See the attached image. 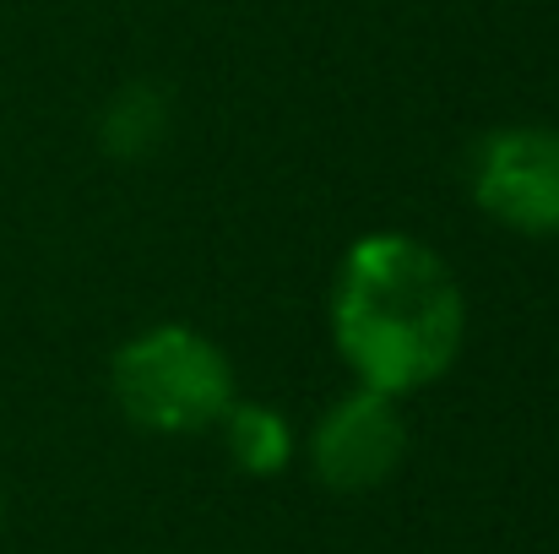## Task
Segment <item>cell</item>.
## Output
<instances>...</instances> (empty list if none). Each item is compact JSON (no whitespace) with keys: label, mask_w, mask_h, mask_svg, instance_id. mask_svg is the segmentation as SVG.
<instances>
[{"label":"cell","mask_w":559,"mask_h":554,"mask_svg":"<svg viewBox=\"0 0 559 554\" xmlns=\"http://www.w3.org/2000/svg\"><path fill=\"white\" fill-rule=\"evenodd\" d=\"M467 332L462 283L435 245L370 234L348 250L332 288V338L359 386L402 397L456 365Z\"/></svg>","instance_id":"1"},{"label":"cell","mask_w":559,"mask_h":554,"mask_svg":"<svg viewBox=\"0 0 559 554\" xmlns=\"http://www.w3.org/2000/svg\"><path fill=\"white\" fill-rule=\"evenodd\" d=\"M115 402L153 435H195L234 402V369L195 327H153L115 354Z\"/></svg>","instance_id":"2"},{"label":"cell","mask_w":559,"mask_h":554,"mask_svg":"<svg viewBox=\"0 0 559 554\" xmlns=\"http://www.w3.org/2000/svg\"><path fill=\"white\" fill-rule=\"evenodd\" d=\"M473 201L516 234H559V131H489L473 153Z\"/></svg>","instance_id":"3"},{"label":"cell","mask_w":559,"mask_h":554,"mask_svg":"<svg viewBox=\"0 0 559 554\" xmlns=\"http://www.w3.org/2000/svg\"><path fill=\"white\" fill-rule=\"evenodd\" d=\"M407 451V424H402V408L396 397L385 391H348L343 402H332L310 435V468L326 490L337 495H365L380 490L396 462Z\"/></svg>","instance_id":"4"},{"label":"cell","mask_w":559,"mask_h":554,"mask_svg":"<svg viewBox=\"0 0 559 554\" xmlns=\"http://www.w3.org/2000/svg\"><path fill=\"white\" fill-rule=\"evenodd\" d=\"M217 424H223V440H228L234 468H245L255 479H272L288 462V451H294V435H288L283 413H272L261 402H228V413Z\"/></svg>","instance_id":"5"},{"label":"cell","mask_w":559,"mask_h":554,"mask_svg":"<svg viewBox=\"0 0 559 554\" xmlns=\"http://www.w3.org/2000/svg\"><path fill=\"white\" fill-rule=\"evenodd\" d=\"M164 131H169V104H164V93L147 87V82L126 87V93L104 109V148H109L115 158H142V153H153V148L164 142Z\"/></svg>","instance_id":"6"},{"label":"cell","mask_w":559,"mask_h":554,"mask_svg":"<svg viewBox=\"0 0 559 554\" xmlns=\"http://www.w3.org/2000/svg\"><path fill=\"white\" fill-rule=\"evenodd\" d=\"M0 522H5V511H0Z\"/></svg>","instance_id":"7"}]
</instances>
